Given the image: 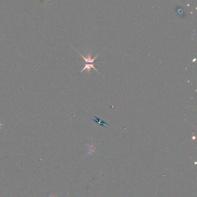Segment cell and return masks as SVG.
Listing matches in <instances>:
<instances>
[{
    "instance_id": "obj_3",
    "label": "cell",
    "mask_w": 197,
    "mask_h": 197,
    "mask_svg": "<svg viewBox=\"0 0 197 197\" xmlns=\"http://www.w3.org/2000/svg\"><path fill=\"white\" fill-rule=\"evenodd\" d=\"M91 118H92V119H93L94 121H95V122H97V123L99 124V125H101V126H104V127H108L107 125H106V124L103 121H102V120L99 119V118H96V117H92Z\"/></svg>"
},
{
    "instance_id": "obj_1",
    "label": "cell",
    "mask_w": 197,
    "mask_h": 197,
    "mask_svg": "<svg viewBox=\"0 0 197 197\" xmlns=\"http://www.w3.org/2000/svg\"><path fill=\"white\" fill-rule=\"evenodd\" d=\"M91 68H93L94 69H95V70L97 71V72L99 73V71H98V70L95 68V67L94 66V64H87V63H85V66H84V67L83 68L82 70H81V73H82L83 71H84L85 70H87L88 72V73H90V71H91Z\"/></svg>"
},
{
    "instance_id": "obj_2",
    "label": "cell",
    "mask_w": 197,
    "mask_h": 197,
    "mask_svg": "<svg viewBox=\"0 0 197 197\" xmlns=\"http://www.w3.org/2000/svg\"><path fill=\"white\" fill-rule=\"evenodd\" d=\"M79 53V54L81 55V56H82V57H83V59H85V63H94V61H95V59H96V58H97V57H98V54L96 56V57H94V58H91V54H90V53H89V55H88V57H87V58H86V57H84V56L83 55L81 54V53Z\"/></svg>"
}]
</instances>
